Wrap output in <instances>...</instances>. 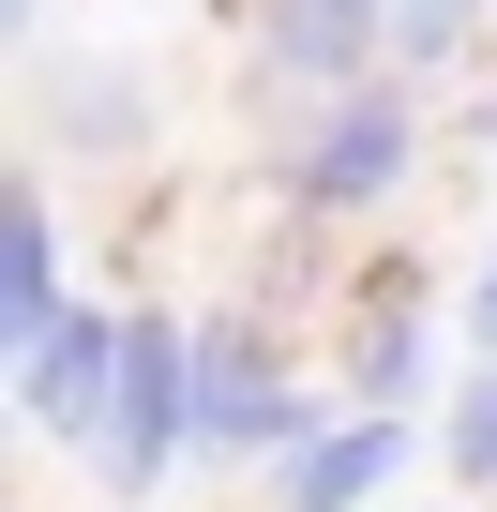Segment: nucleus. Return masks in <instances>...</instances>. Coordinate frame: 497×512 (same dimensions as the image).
<instances>
[{
    "label": "nucleus",
    "instance_id": "9b49d317",
    "mask_svg": "<svg viewBox=\"0 0 497 512\" xmlns=\"http://www.w3.org/2000/svg\"><path fill=\"white\" fill-rule=\"evenodd\" d=\"M467 317H482V347H497V272H482V302H467Z\"/></svg>",
    "mask_w": 497,
    "mask_h": 512
},
{
    "label": "nucleus",
    "instance_id": "423d86ee",
    "mask_svg": "<svg viewBox=\"0 0 497 512\" xmlns=\"http://www.w3.org/2000/svg\"><path fill=\"white\" fill-rule=\"evenodd\" d=\"M46 317H61V241H46V196H31V181H0V332L31 347Z\"/></svg>",
    "mask_w": 497,
    "mask_h": 512
},
{
    "label": "nucleus",
    "instance_id": "0eeeda50",
    "mask_svg": "<svg viewBox=\"0 0 497 512\" xmlns=\"http://www.w3.org/2000/svg\"><path fill=\"white\" fill-rule=\"evenodd\" d=\"M272 61H287L302 91H332V76L377 61V16H362V0H272Z\"/></svg>",
    "mask_w": 497,
    "mask_h": 512
},
{
    "label": "nucleus",
    "instance_id": "6e6552de",
    "mask_svg": "<svg viewBox=\"0 0 497 512\" xmlns=\"http://www.w3.org/2000/svg\"><path fill=\"white\" fill-rule=\"evenodd\" d=\"M362 392H377V422L422 392V302H377V317H362Z\"/></svg>",
    "mask_w": 497,
    "mask_h": 512
},
{
    "label": "nucleus",
    "instance_id": "20e7f679",
    "mask_svg": "<svg viewBox=\"0 0 497 512\" xmlns=\"http://www.w3.org/2000/svg\"><path fill=\"white\" fill-rule=\"evenodd\" d=\"M16 377H31V422H61V437H91V407H106V317H46L31 347H16Z\"/></svg>",
    "mask_w": 497,
    "mask_h": 512
},
{
    "label": "nucleus",
    "instance_id": "f03ea898",
    "mask_svg": "<svg viewBox=\"0 0 497 512\" xmlns=\"http://www.w3.org/2000/svg\"><path fill=\"white\" fill-rule=\"evenodd\" d=\"M181 437H211V452H302V392L272 377V347L257 332H181Z\"/></svg>",
    "mask_w": 497,
    "mask_h": 512
},
{
    "label": "nucleus",
    "instance_id": "39448f33",
    "mask_svg": "<svg viewBox=\"0 0 497 512\" xmlns=\"http://www.w3.org/2000/svg\"><path fill=\"white\" fill-rule=\"evenodd\" d=\"M392 467H407V422H332V437L287 452V512H362Z\"/></svg>",
    "mask_w": 497,
    "mask_h": 512
},
{
    "label": "nucleus",
    "instance_id": "f8f14e48",
    "mask_svg": "<svg viewBox=\"0 0 497 512\" xmlns=\"http://www.w3.org/2000/svg\"><path fill=\"white\" fill-rule=\"evenodd\" d=\"M16 16H31V0H0V31H16Z\"/></svg>",
    "mask_w": 497,
    "mask_h": 512
},
{
    "label": "nucleus",
    "instance_id": "9d476101",
    "mask_svg": "<svg viewBox=\"0 0 497 512\" xmlns=\"http://www.w3.org/2000/svg\"><path fill=\"white\" fill-rule=\"evenodd\" d=\"M452 452H467V482H482V497H497V377H482V392H467V407H452Z\"/></svg>",
    "mask_w": 497,
    "mask_h": 512
},
{
    "label": "nucleus",
    "instance_id": "f257e3e1",
    "mask_svg": "<svg viewBox=\"0 0 497 512\" xmlns=\"http://www.w3.org/2000/svg\"><path fill=\"white\" fill-rule=\"evenodd\" d=\"M91 452H106V482H121V497H151V482H166V452H181V332H166V317H121V332H106Z\"/></svg>",
    "mask_w": 497,
    "mask_h": 512
},
{
    "label": "nucleus",
    "instance_id": "7ed1b4c3",
    "mask_svg": "<svg viewBox=\"0 0 497 512\" xmlns=\"http://www.w3.org/2000/svg\"><path fill=\"white\" fill-rule=\"evenodd\" d=\"M407 151H422V136H407V106H392V91H362V106L302 151V196H317V211H362V196H392V181H407Z\"/></svg>",
    "mask_w": 497,
    "mask_h": 512
},
{
    "label": "nucleus",
    "instance_id": "1a4fd4ad",
    "mask_svg": "<svg viewBox=\"0 0 497 512\" xmlns=\"http://www.w3.org/2000/svg\"><path fill=\"white\" fill-rule=\"evenodd\" d=\"M377 16V46H407V61H437L452 31H467V0H362Z\"/></svg>",
    "mask_w": 497,
    "mask_h": 512
}]
</instances>
